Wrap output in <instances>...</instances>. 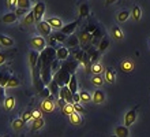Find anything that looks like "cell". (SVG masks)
Segmentation results:
<instances>
[{
    "label": "cell",
    "instance_id": "7c38bea8",
    "mask_svg": "<svg viewBox=\"0 0 150 137\" xmlns=\"http://www.w3.org/2000/svg\"><path fill=\"white\" fill-rule=\"evenodd\" d=\"M91 102L94 103V104H101V103L105 102V95H104L103 90H94V93H93V96H91Z\"/></svg>",
    "mask_w": 150,
    "mask_h": 137
},
{
    "label": "cell",
    "instance_id": "603a6c76",
    "mask_svg": "<svg viewBox=\"0 0 150 137\" xmlns=\"http://www.w3.org/2000/svg\"><path fill=\"white\" fill-rule=\"evenodd\" d=\"M91 84L94 86H103L104 85V82H105V78H103V75L101 74H93L91 75V78H90Z\"/></svg>",
    "mask_w": 150,
    "mask_h": 137
},
{
    "label": "cell",
    "instance_id": "74e56055",
    "mask_svg": "<svg viewBox=\"0 0 150 137\" xmlns=\"http://www.w3.org/2000/svg\"><path fill=\"white\" fill-rule=\"evenodd\" d=\"M81 102H83V103H90V100H91V96L93 95H90L87 90H81Z\"/></svg>",
    "mask_w": 150,
    "mask_h": 137
},
{
    "label": "cell",
    "instance_id": "1f68e13d",
    "mask_svg": "<svg viewBox=\"0 0 150 137\" xmlns=\"http://www.w3.org/2000/svg\"><path fill=\"white\" fill-rule=\"evenodd\" d=\"M101 30L97 29V30L93 33V41H91V45H94V47H98L100 43H101Z\"/></svg>",
    "mask_w": 150,
    "mask_h": 137
},
{
    "label": "cell",
    "instance_id": "5b68a950",
    "mask_svg": "<svg viewBox=\"0 0 150 137\" xmlns=\"http://www.w3.org/2000/svg\"><path fill=\"white\" fill-rule=\"evenodd\" d=\"M30 44H32V47L34 48V51L37 52H42L47 47V43H45V37L42 36H36V37H33L30 40Z\"/></svg>",
    "mask_w": 150,
    "mask_h": 137
},
{
    "label": "cell",
    "instance_id": "44dd1931",
    "mask_svg": "<svg viewBox=\"0 0 150 137\" xmlns=\"http://www.w3.org/2000/svg\"><path fill=\"white\" fill-rule=\"evenodd\" d=\"M0 44L3 47H7V48H11L14 47V40L10 37V36H6V34H0Z\"/></svg>",
    "mask_w": 150,
    "mask_h": 137
},
{
    "label": "cell",
    "instance_id": "8d00e7d4",
    "mask_svg": "<svg viewBox=\"0 0 150 137\" xmlns=\"http://www.w3.org/2000/svg\"><path fill=\"white\" fill-rule=\"evenodd\" d=\"M51 37H53L57 43H64V41H66V39H67V37H66V34H64V33H62V32H55Z\"/></svg>",
    "mask_w": 150,
    "mask_h": 137
},
{
    "label": "cell",
    "instance_id": "f546056e",
    "mask_svg": "<svg viewBox=\"0 0 150 137\" xmlns=\"http://www.w3.org/2000/svg\"><path fill=\"white\" fill-rule=\"evenodd\" d=\"M108 47H109V39H108V36H104L103 40H101V43H100V45H98V51L103 54V52H105L108 49Z\"/></svg>",
    "mask_w": 150,
    "mask_h": 137
},
{
    "label": "cell",
    "instance_id": "ffe728a7",
    "mask_svg": "<svg viewBox=\"0 0 150 137\" xmlns=\"http://www.w3.org/2000/svg\"><path fill=\"white\" fill-rule=\"evenodd\" d=\"M34 22H36V19H34V12H33V10H32V11H29L28 14L23 16L22 25H25V26H32Z\"/></svg>",
    "mask_w": 150,
    "mask_h": 137
},
{
    "label": "cell",
    "instance_id": "d6a6232c",
    "mask_svg": "<svg viewBox=\"0 0 150 137\" xmlns=\"http://www.w3.org/2000/svg\"><path fill=\"white\" fill-rule=\"evenodd\" d=\"M68 88H70V90H71L72 93H76V90H78V82H76V77H75V74L71 75V80H70V82H68Z\"/></svg>",
    "mask_w": 150,
    "mask_h": 137
},
{
    "label": "cell",
    "instance_id": "f907efd6",
    "mask_svg": "<svg viewBox=\"0 0 150 137\" xmlns=\"http://www.w3.org/2000/svg\"><path fill=\"white\" fill-rule=\"evenodd\" d=\"M74 103H81V95L76 92V93H74Z\"/></svg>",
    "mask_w": 150,
    "mask_h": 137
},
{
    "label": "cell",
    "instance_id": "3957f363",
    "mask_svg": "<svg viewBox=\"0 0 150 137\" xmlns=\"http://www.w3.org/2000/svg\"><path fill=\"white\" fill-rule=\"evenodd\" d=\"M40 107H41V111H42V113H47V114L53 113V110H55V107H56L53 95L49 96L48 99H42V102H41V106Z\"/></svg>",
    "mask_w": 150,
    "mask_h": 137
},
{
    "label": "cell",
    "instance_id": "816d5d0a",
    "mask_svg": "<svg viewBox=\"0 0 150 137\" xmlns=\"http://www.w3.org/2000/svg\"><path fill=\"white\" fill-rule=\"evenodd\" d=\"M117 0H105V4L107 6H111V4H113V3H116Z\"/></svg>",
    "mask_w": 150,
    "mask_h": 137
},
{
    "label": "cell",
    "instance_id": "d6986e66",
    "mask_svg": "<svg viewBox=\"0 0 150 137\" xmlns=\"http://www.w3.org/2000/svg\"><path fill=\"white\" fill-rule=\"evenodd\" d=\"M112 37H113L115 40H117V41L124 39V33H123V30L119 27V25H113V26H112Z\"/></svg>",
    "mask_w": 150,
    "mask_h": 137
},
{
    "label": "cell",
    "instance_id": "836d02e7",
    "mask_svg": "<svg viewBox=\"0 0 150 137\" xmlns=\"http://www.w3.org/2000/svg\"><path fill=\"white\" fill-rule=\"evenodd\" d=\"M104 70H105V69H104L101 62H97V63H94V65H91V73H93V74H101Z\"/></svg>",
    "mask_w": 150,
    "mask_h": 137
},
{
    "label": "cell",
    "instance_id": "f6af8a7d",
    "mask_svg": "<svg viewBox=\"0 0 150 137\" xmlns=\"http://www.w3.org/2000/svg\"><path fill=\"white\" fill-rule=\"evenodd\" d=\"M8 80H10V75H1V78H0V85L3 86V88H6L7 86V82H8Z\"/></svg>",
    "mask_w": 150,
    "mask_h": 137
},
{
    "label": "cell",
    "instance_id": "52a82bcc",
    "mask_svg": "<svg viewBox=\"0 0 150 137\" xmlns=\"http://www.w3.org/2000/svg\"><path fill=\"white\" fill-rule=\"evenodd\" d=\"M79 65H81V63H79L76 59H74V60H64V62L62 63V69L68 71L70 74H75V71H76Z\"/></svg>",
    "mask_w": 150,
    "mask_h": 137
},
{
    "label": "cell",
    "instance_id": "d590c367",
    "mask_svg": "<svg viewBox=\"0 0 150 137\" xmlns=\"http://www.w3.org/2000/svg\"><path fill=\"white\" fill-rule=\"evenodd\" d=\"M79 45V37L78 36H70V39L67 41V47H74L76 48Z\"/></svg>",
    "mask_w": 150,
    "mask_h": 137
},
{
    "label": "cell",
    "instance_id": "bcb514c9",
    "mask_svg": "<svg viewBox=\"0 0 150 137\" xmlns=\"http://www.w3.org/2000/svg\"><path fill=\"white\" fill-rule=\"evenodd\" d=\"M72 104H74V108H75V111H76V113H79V114L85 113V108H83L79 103H72Z\"/></svg>",
    "mask_w": 150,
    "mask_h": 137
},
{
    "label": "cell",
    "instance_id": "5bb4252c",
    "mask_svg": "<svg viewBox=\"0 0 150 137\" xmlns=\"http://www.w3.org/2000/svg\"><path fill=\"white\" fill-rule=\"evenodd\" d=\"M120 69L124 73H130V71L134 70V63H132L131 59H124V60L120 62Z\"/></svg>",
    "mask_w": 150,
    "mask_h": 137
},
{
    "label": "cell",
    "instance_id": "7402d4cb",
    "mask_svg": "<svg viewBox=\"0 0 150 137\" xmlns=\"http://www.w3.org/2000/svg\"><path fill=\"white\" fill-rule=\"evenodd\" d=\"M48 24L51 25L52 27H55L56 30H60V29L64 26V25H63V21L60 19V18H56V16H53V18H49V19H48Z\"/></svg>",
    "mask_w": 150,
    "mask_h": 137
},
{
    "label": "cell",
    "instance_id": "f1b7e54d",
    "mask_svg": "<svg viewBox=\"0 0 150 137\" xmlns=\"http://www.w3.org/2000/svg\"><path fill=\"white\" fill-rule=\"evenodd\" d=\"M131 15H132L134 21H141V18H142V10H141V7L139 6H134L132 11H131Z\"/></svg>",
    "mask_w": 150,
    "mask_h": 137
},
{
    "label": "cell",
    "instance_id": "8fae6325",
    "mask_svg": "<svg viewBox=\"0 0 150 137\" xmlns=\"http://www.w3.org/2000/svg\"><path fill=\"white\" fill-rule=\"evenodd\" d=\"M56 56L59 60L64 62V60H68V56H70V51H68L67 47H59L56 49Z\"/></svg>",
    "mask_w": 150,
    "mask_h": 137
},
{
    "label": "cell",
    "instance_id": "7bdbcfd3",
    "mask_svg": "<svg viewBox=\"0 0 150 137\" xmlns=\"http://www.w3.org/2000/svg\"><path fill=\"white\" fill-rule=\"evenodd\" d=\"M22 119H23L25 122H28V121H30V119H33V117H32V111H25V113H22Z\"/></svg>",
    "mask_w": 150,
    "mask_h": 137
},
{
    "label": "cell",
    "instance_id": "ee69618b",
    "mask_svg": "<svg viewBox=\"0 0 150 137\" xmlns=\"http://www.w3.org/2000/svg\"><path fill=\"white\" fill-rule=\"evenodd\" d=\"M15 12H16V15H18V16H25L29 12V8H19V7H18Z\"/></svg>",
    "mask_w": 150,
    "mask_h": 137
},
{
    "label": "cell",
    "instance_id": "d4e9b609",
    "mask_svg": "<svg viewBox=\"0 0 150 137\" xmlns=\"http://www.w3.org/2000/svg\"><path fill=\"white\" fill-rule=\"evenodd\" d=\"M89 14H90V7L86 3H82L79 6V16L81 18H86V16H89Z\"/></svg>",
    "mask_w": 150,
    "mask_h": 137
},
{
    "label": "cell",
    "instance_id": "7a4b0ae2",
    "mask_svg": "<svg viewBox=\"0 0 150 137\" xmlns=\"http://www.w3.org/2000/svg\"><path fill=\"white\" fill-rule=\"evenodd\" d=\"M71 75L72 74H70L68 71L60 69L59 71H56L55 74H53V81L57 82V85L62 88V86L68 85V82H70V80H71Z\"/></svg>",
    "mask_w": 150,
    "mask_h": 137
},
{
    "label": "cell",
    "instance_id": "7dc6e473",
    "mask_svg": "<svg viewBox=\"0 0 150 137\" xmlns=\"http://www.w3.org/2000/svg\"><path fill=\"white\" fill-rule=\"evenodd\" d=\"M6 59H7V54H4V52H0V66L6 62Z\"/></svg>",
    "mask_w": 150,
    "mask_h": 137
},
{
    "label": "cell",
    "instance_id": "4fadbf2b",
    "mask_svg": "<svg viewBox=\"0 0 150 137\" xmlns=\"http://www.w3.org/2000/svg\"><path fill=\"white\" fill-rule=\"evenodd\" d=\"M105 81L108 82V84H115L116 82V71L112 69V67H108V69H105Z\"/></svg>",
    "mask_w": 150,
    "mask_h": 137
},
{
    "label": "cell",
    "instance_id": "f5cc1de1",
    "mask_svg": "<svg viewBox=\"0 0 150 137\" xmlns=\"http://www.w3.org/2000/svg\"><path fill=\"white\" fill-rule=\"evenodd\" d=\"M111 137H117V136H116V134H112V136Z\"/></svg>",
    "mask_w": 150,
    "mask_h": 137
},
{
    "label": "cell",
    "instance_id": "e575fe53",
    "mask_svg": "<svg viewBox=\"0 0 150 137\" xmlns=\"http://www.w3.org/2000/svg\"><path fill=\"white\" fill-rule=\"evenodd\" d=\"M19 85H21L19 80L16 78V77H14V75H10V80H8L6 88H18Z\"/></svg>",
    "mask_w": 150,
    "mask_h": 137
},
{
    "label": "cell",
    "instance_id": "e0dca14e",
    "mask_svg": "<svg viewBox=\"0 0 150 137\" xmlns=\"http://www.w3.org/2000/svg\"><path fill=\"white\" fill-rule=\"evenodd\" d=\"M3 106L6 111H12L15 108V99H14V96H8V98L4 99Z\"/></svg>",
    "mask_w": 150,
    "mask_h": 137
},
{
    "label": "cell",
    "instance_id": "83f0119b",
    "mask_svg": "<svg viewBox=\"0 0 150 137\" xmlns=\"http://www.w3.org/2000/svg\"><path fill=\"white\" fill-rule=\"evenodd\" d=\"M44 125H45V121H44V118H38V119H34V121H33V125H32V132H37V130L42 129Z\"/></svg>",
    "mask_w": 150,
    "mask_h": 137
},
{
    "label": "cell",
    "instance_id": "681fc988",
    "mask_svg": "<svg viewBox=\"0 0 150 137\" xmlns=\"http://www.w3.org/2000/svg\"><path fill=\"white\" fill-rule=\"evenodd\" d=\"M57 104H59V106H60V108H62V107H63V106H66V104H67V102H66L64 99L59 98V100H57Z\"/></svg>",
    "mask_w": 150,
    "mask_h": 137
},
{
    "label": "cell",
    "instance_id": "cb8c5ba5",
    "mask_svg": "<svg viewBox=\"0 0 150 137\" xmlns=\"http://www.w3.org/2000/svg\"><path fill=\"white\" fill-rule=\"evenodd\" d=\"M62 113H63V115H66V117H70V115H72V114L76 113V111H75L72 103H67L66 106L62 107Z\"/></svg>",
    "mask_w": 150,
    "mask_h": 137
},
{
    "label": "cell",
    "instance_id": "277c9868",
    "mask_svg": "<svg viewBox=\"0 0 150 137\" xmlns=\"http://www.w3.org/2000/svg\"><path fill=\"white\" fill-rule=\"evenodd\" d=\"M137 110H138V107H134V108H131V110H128V111H127L126 115H124L123 125L127 126V128H130L131 125H134L135 121H137V115H138Z\"/></svg>",
    "mask_w": 150,
    "mask_h": 137
},
{
    "label": "cell",
    "instance_id": "4316f807",
    "mask_svg": "<svg viewBox=\"0 0 150 137\" xmlns=\"http://www.w3.org/2000/svg\"><path fill=\"white\" fill-rule=\"evenodd\" d=\"M48 88H49V90H51V93L53 95V96H56V98H59V93H60V86L57 85V82L52 80V82L49 84V85H48Z\"/></svg>",
    "mask_w": 150,
    "mask_h": 137
},
{
    "label": "cell",
    "instance_id": "f35d334b",
    "mask_svg": "<svg viewBox=\"0 0 150 137\" xmlns=\"http://www.w3.org/2000/svg\"><path fill=\"white\" fill-rule=\"evenodd\" d=\"M7 6L11 11H16V8H18V0H7Z\"/></svg>",
    "mask_w": 150,
    "mask_h": 137
},
{
    "label": "cell",
    "instance_id": "b9f144b4",
    "mask_svg": "<svg viewBox=\"0 0 150 137\" xmlns=\"http://www.w3.org/2000/svg\"><path fill=\"white\" fill-rule=\"evenodd\" d=\"M32 117H33V121H34V119H38V118H42V111H41V110H33Z\"/></svg>",
    "mask_w": 150,
    "mask_h": 137
},
{
    "label": "cell",
    "instance_id": "ac0fdd59",
    "mask_svg": "<svg viewBox=\"0 0 150 137\" xmlns=\"http://www.w3.org/2000/svg\"><path fill=\"white\" fill-rule=\"evenodd\" d=\"M25 123H26V122H25L22 118H16V119H12L11 121V128L15 130V132H21V130L25 128Z\"/></svg>",
    "mask_w": 150,
    "mask_h": 137
},
{
    "label": "cell",
    "instance_id": "484cf974",
    "mask_svg": "<svg viewBox=\"0 0 150 137\" xmlns=\"http://www.w3.org/2000/svg\"><path fill=\"white\" fill-rule=\"evenodd\" d=\"M70 122H71L72 125H75V126H78V125H82V122H83V119H82V117H81V114L79 113H74L72 115H70Z\"/></svg>",
    "mask_w": 150,
    "mask_h": 137
},
{
    "label": "cell",
    "instance_id": "ba28073f",
    "mask_svg": "<svg viewBox=\"0 0 150 137\" xmlns=\"http://www.w3.org/2000/svg\"><path fill=\"white\" fill-rule=\"evenodd\" d=\"M37 29H38L40 34L42 36V37H48V36H51L52 33V26L48 24V21H41L37 24Z\"/></svg>",
    "mask_w": 150,
    "mask_h": 137
},
{
    "label": "cell",
    "instance_id": "db71d44e",
    "mask_svg": "<svg viewBox=\"0 0 150 137\" xmlns=\"http://www.w3.org/2000/svg\"><path fill=\"white\" fill-rule=\"evenodd\" d=\"M4 137H8V136H4Z\"/></svg>",
    "mask_w": 150,
    "mask_h": 137
},
{
    "label": "cell",
    "instance_id": "c3c4849f",
    "mask_svg": "<svg viewBox=\"0 0 150 137\" xmlns=\"http://www.w3.org/2000/svg\"><path fill=\"white\" fill-rule=\"evenodd\" d=\"M4 92H6V90H4V88L0 85V103L4 102V99H6V98H4Z\"/></svg>",
    "mask_w": 150,
    "mask_h": 137
},
{
    "label": "cell",
    "instance_id": "9a60e30c",
    "mask_svg": "<svg viewBox=\"0 0 150 137\" xmlns=\"http://www.w3.org/2000/svg\"><path fill=\"white\" fill-rule=\"evenodd\" d=\"M16 19H18L16 12L11 11V12H8V14H4L3 18H1V22L3 24H14V22H16Z\"/></svg>",
    "mask_w": 150,
    "mask_h": 137
},
{
    "label": "cell",
    "instance_id": "9c48e42d",
    "mask_svg": "<svg viewBox=\"0 0 150 137\" xmlns=\"http://www.w3.org/2000/svg\"><path fill=\"white\" fill-rule=\"evenodd\" d=\"M59 98L64 99L67 103H74V93H72L70 88L67 85L66 86H62L60 88V93H59Z\"/></svg>",
    "mask_w": 150,
    "mask_h": 137
},
{
    "label": "cell",
    "instance_id": "30bf717a",
    "mask_svg": "<svg viewBox=\"0 0 150 137\" xmlns=\"http://www.w3.org/2000/svg\"><path fill=\"white\" fill-rule=\"evenodd\" d=\"M78 24H79V21L76 19V21H74V22H71V24L64 25V26L60 29V32L64 33L66 36H70V34H72V33L75 32V29H76V26H78Z\"/></svg>",
    "mask_w": 150,
    "mask_h": 137
},
{
    "label": "cell",
    "instance_id": "ab89813d",
    "mask_svg": "<svg viewBox=\"0 0 150 137\" xmlns=\"http://www.w3.org/2000/svg\"><path fill=\"white\" fill-rule=\"evenodd\" d=\"M32 3L30 0H18V7L19 8H30Z\"/></svg>",
    "mask_w": 150,
    "mask_h": 137
},
{
    "label": "cell",
    "instance_id": "60d3db41",
    "mask_svg": "<svg viewBox=\"0 0 150 137\" xmlns=\"http://www.w3.org/2000/svg\"><path fill=\"white\" fill-rule=\"evenodd\" d=\"M40 96H41L42 99H48L49 96H52V93H51V90H49V88H48V86H47V88H44V89L40 92Z\"/></svg>",
    "mask_w": 150,
    "mask_h": 137
},
{
    "label": "cell",
    "instance_id": "4dcf8cb0",
    "mask_svg": "<svg viewBox=\"0 0 150 137\" xmlns=\"http://www.w3.org/2000/svg\"><path fill=\"white\" fill-rule=\"evenodd\" d=\"M130 15H131V12L130 11H127V10H122V11H119V14H117V22H126L128 18H130Z\"/></svg>",
    "mask_w": 150,
    "mask_h": 137
},
{
    "label": "cell",
    "instance_id": "8992f818",
    "mask_svg": "<svg viewBox=\"0 0 150 137\" xmlns=\"http://www.w3.org/2000/svg\"><path fill=\"white\" fill-rule=\"evenodd\" d=\"M33 12H34V19H36V24L42 21V16L45 14V3L42 1H38L36 3V6L33 7Z\"/></svg>",
    "mask_w": 150,
    "mask_h": 137
},
{
    "label": "cell",
    "instance_id": "2e32d148",
    "mask_svg": "<svg viewBox=\"0 0 150 137\" xmlns=\"http://www.w3.org/2000/svg\"><path fill=\"white\" fill-rule=\"evenodd\" d=\"M115 134L117 137H128L130 136V130H128L127 126L120 125V126H116V128H115Z\"/></svg>",
    "mask_w": 150,
    "mask_h": 137
},
{
    "label": "cell",
    "instance_id": "6da1fadb",
    "mask_svg": "<svg viewBox=\"0 0 150 137\" xmlns=\"http://www.w3.org/2000/svg\"><path fill=\"white\" fill-rule=\"evenodd\" d=\"M91 41H93V34L86 30V27L79 32V45L82 47L83 51H89L90 49Z\"/></svg>",
    "mask_w": 150,
    "mask_h": 137
}]
</instances>
